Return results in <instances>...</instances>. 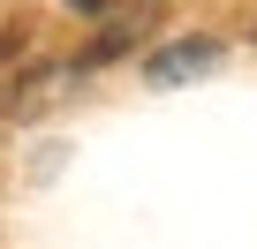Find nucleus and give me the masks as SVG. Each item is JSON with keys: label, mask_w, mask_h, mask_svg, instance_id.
<instances>
[{"label": "nucleus", "mask_w": 257, "mask_h": 249, "mask_svg": "<svg viewBox=\"0 0 257 249\" xmlns=\"http://www.w3.org/2000/svg\"><path fill=\"white\" fill-rule=\"evenodd\" d=\"M144 23H152V8H137V16H121V23H106V31H98V38H91V46L76 53V68H106L113 53H128V46L144 38Z\"/></svg>", "instance_id": "obj_2"}, {"label": "nucleus", "mask_w": 257, "mask_h": 249, "mask_svg": "<svg viewBox=\"0 0 257 249\" xmlns=\"http://www.w3.org/2000/svg\"><path fill=\"white\" fill-rule=\"evenodd\" d=\"M212 61H219V38H174V46L152 53V83H189V76H204Z\"/></svg>", "instance_id": "obj_1"}]
</instances>
